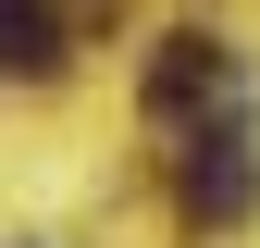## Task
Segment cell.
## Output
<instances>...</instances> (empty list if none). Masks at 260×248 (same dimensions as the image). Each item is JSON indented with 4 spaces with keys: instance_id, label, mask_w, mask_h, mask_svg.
Listing matches in <instances>:
<instances>
[{
    "instance_id": "cell-1",
    "label": "cell",
    "mask_w": 260,
    "mask_h": 248,
    "mask_svg": "<svg viewBox=\"0 0 260 248\" xmlns=\"http://www.w3.org/2000/svg\"><path fill=\"white\" fill-rule=\"evenodd\" d=\"M186 224H236L248 211V124L223 112V124H199V149H186Z\"/></svg>"
},
{
    "instance_id": "cell-2",
    "label": "cell",
    "mask_w": 260,
    "mask_h": 248,
    "mask_svg": "<svg viewBox=\"0 0 260 248\" xmlns=\"http://www.w3.org/2000/svg\"><path fill=\"white\" fill-rule=\"evenodd\" d=\"M236 87V62H223V38H161V62H149V112H199V100H223Z\"/></svg>"
},
{
    "instance_id": "cell-3",
    "label": "cell",
    "mask_w": 260,
    "mask_h": 248,
    "mask_svg": "<svg viewBox=\"0 0 260 248\" xmlns=\"http://www.w3.org/2000/svg\"><path fill=\"white\" fill-rule=\"evenodd\" d=\"M50 62H62L50 13H38V0H0V75H50Z\"/></svg>"
}]
</instances>
